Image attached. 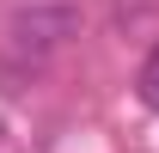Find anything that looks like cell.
I'll list each match as a JSON object with an SVG mask.
<instances>
[{"mask_svg":"<svg viewBox=\"0 0 159 153\" xmlns=\"http://www.w3.org/2000/svg\"><path fill=\"white\" fill-rule=\"evenodd\" d=\"M80 25H86L80 0H19L12 19H6V49L37 67V61H49L55 49H67L80 37Z\"/></svg>","mask_w":159,"mask_h":153,"instance_id":"6da1fadb","label":"cell"},{"mask_svg":"<svg viewBox=\"0 0 159 153\" xmlns=\"http://www.w3.org/2000/svg\"><path fill=\"white\" fill-rule=\"evenodd\" d=\"M135 98L147 104V110H159V43L141 55V67H135Z\"/></svg>","mask_w":159,"mask_h":153,"instance_id":"7a4b0ae2","label":"cell"}]
</instances>
